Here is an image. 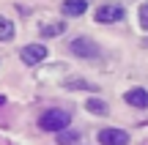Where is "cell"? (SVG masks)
<instances>
[{
  "instance_id": "obj_9",
  "label": "cell",
  "mask_w": 148,
  "mask_h": 145,
  "mask_svg": "<svg viewBox=\"0 0 148 145\" xmlns=\"http://www.w3.org/2000/svg\"><path fill=\"white\" fill-rule=\"evenodd\" d=\"M11 38H14V22L0 14V41H11Z\"/></svg>"
},
{
  "instance_id": "obj_11",
  "label": "cell",
  "mask_w": 148,
  "mask_h": 145,
  "mask_svg": "<svg viewBox=\"0 0 148 145\" xmlns=\"http://www.w3.org/2000/svg\"><path fill=\"white\" fill-rule=\"evenodd\" d=\"M63 30H66V25H63V22H55V25H41V36H44V38L60 36Z\"/></svg>"
},
{
  "instance_id": "obj_1",
  "label": "cell",
  "mask_w": 148,
  "mask_h": 145,
  "mask_svg": "<svg viewBox=\"0 0 148 145\" xmlns=\"http://www.w3.org/2000/svg\"><path fill=\"white\" fill-rule=\"evenodd\" d=\"M69 123H71V115L66 112V110H60V107H52V110H47V112L38 118V126H41L44 131H63V129H69Z\"/></svg>"
},
{
  "instance_id": "obj_4",
  "label": "cell",
  "mask_w": 148,
  "mask_h": 145,
  "mask_svg": "<svg viewBox=\"0 0 148 145\" xmlns=\"http://www.w3.org/2000/svg\"><path fill=\"white\" fill-rule=\"evenodd\" d=\"M47 47L44 44H27V47H22L19 58L25 60V66H38L41 60H47Z\"/></svg>"
},
{
  "instance_id": "obj_12",
  "label": "cell",
  "mask_w": 148,
  "mask_h": 145,
  "mask_svg": "<svg viewBox=\"0 0 148 145\" xmlns=\"http://www.w3.org/2000/svg\"><path fill=\"white\" fill-rule=\"evenodd\" d=\"M77 140H79V134H77V131H71V129L58 131V142H60V145H74Z\"/></svg>"
},
{
  "instance_id": "obj_10",
  "label": "cell",
  "mask_w": 148,
  "mask_h": 145,
  "mask_svg": "<svg viewBox=\"0 0 148 145\" xmlns=\"http://www.w3.org/2000/svg\"><path fill=\"white\" fill-rule=\"evenodd\" d=\"M63 88L66 91H96V85H90V82H85V80H66Z\"/></svg>"
},
{
  "instance_id": "obj_3",
  "label": "cell",
  "mask_w": 148,
  "mask_h": 145,
  "mask_svg": "<svg viewBox=\"0 0 148 145\" xmlns=\"http://www.w3.org/2000/svg\"><path fill=\"white\" fill-rule=\"evenodd\" d=\"M123 16H126V11H123L121 3H104L96 8V22H101V25H112V22H121Z\"/></svg>"
},
{
  "instance_id": "obj_6",
  "label": "cell",
  "mask_w": 148,
  "mask_h": 145,
  "mask_svg": "<svg viewBox=\"0 0 148 145\" xmlns=\"http://www.w3.org/2000/svg\"><path fill=\"white\" fill-rule=\"evenodd\" d=\"M123 101L132 104V107H137V110H148V91L145 88H132V91H126Z\"/></svg>"
},
{
  "instance_id": "obj_2",
  "label": "cell",
  "mask_w": 148,
  "mask_h": 145,
  "mask_svg": "<svg viewBox=\"0 0 148 145\" xmlns=\"http://www.w3.org/2000/svg\"><path fill=\"white\" fill-rule=\"evenodd\" d=\"M69 52L71 55H77V58H99L101 55V49H99V44L93 41V38H85V36H79V38H71V44H69Z\"/></svg>"
},
{
  "instance_id": "obj_5",
  "label": "cell",
  "mask_w": 148,
  "mask_h": 145,
  "mask_svg": "<svg viewBox=\"0 0 148 145\" xmlns=\"http://www.w3.org/2000/svg\"><path fill=\"white\" fill-rule=\"evenodd\" d=\"M96 140L101 145H129V134L123 129H101L96 134Z\"/></svg>"
},
{
  "instance_id": "obj_13",
  "label": "cell",
  "mask_w": 148,
  "mask_h": 145,
  "mask_svg": "<svg viewBox=\"0 0 148 145\" xmlns=\"http://www.w3.org/2000/svg\"><path fill=\"white\" fill-rule=\"evenodd\" d=\"M137 16H140V27H143V30H148V0H145L143 5H140Z\"/></svg>"
},
{
  "instance_id": "obj_8",
  "label": "cell",
  "mask_w": 148,
  "mask_h": 145,
  "mask_svg": "<svg viewBox=\"0 0 148 145\" xmlns=\"http://www.w3.org/2000/svg\"><path fill=\"white\" fill-rule=\"evenodd\" d=\"M85 110H88V112H93V115H107V112H110L107 101H104V99H99V96L88 99V101H85Z\"/></svg>"
},
{
  "instance_id": "obj_7",
  "label": "cell",
  "mask_w": 148,
  "mask_h": 145,
  "mask_svg": "<svg viewBox=\"0 0 148 145\" xmlns=\"http://www.w3.org/2000/svg\"><path fill=\"white\" fill-rule=\"evenodd\" d=\"M88 11V0H63L60 3V14L63 16H82Z\"/></svg>"
}]
</instances>
